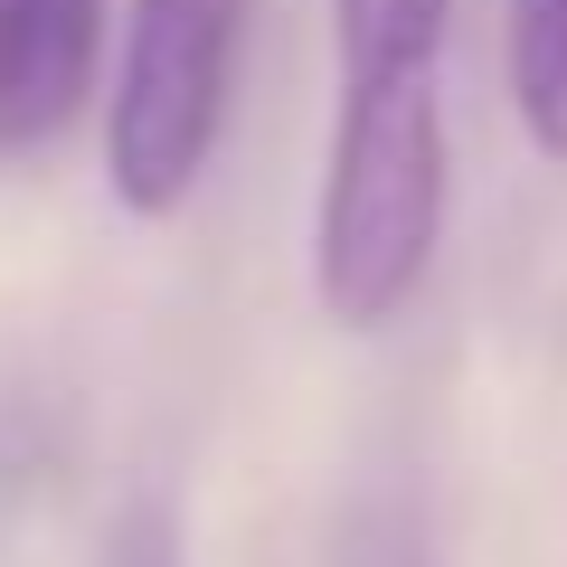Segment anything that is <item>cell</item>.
<instances>
[{"label":"cell","instance_id":"obj_1","mask_svg":"<svg viewBox=\"0 0 567 567\" xmlns=\"http://www.w3.org/2000/svg\"><path fill=\"white\" fill-rule=\"evenodd\" d=\"M454 208V142L435 66L341 76L322 208H312V293L341 331H388L435 275Z\"/></svg>","mask_w":567,"mask_h":567},{"label":"cell","instance_id":"obj_2","mask_svg":"<svg viewBox=\"0 0 567 567\" xmlns=\"http://www.w3.org/2000/svg\"><path fill=\"white\" fill-rule=\"evenodd\" d=\"M256 0H133L104 95V189L123 218H181L237 104Z\"/></svg>","mask_w":567,"mask_h":567},{"label":"cell","instance_id":"obj_3","mask_svg":"<svg viewBox=\"0 0 567 567\" xmlns=\"http://www.w3.org/2000/svg\"><path fill=\"white\" fill-rule=\"evenodd\" d=\"M104 0H0V162H29L104 76Z\"/></svg>","mask_w":567,"mask_h":567},{"label":"cell","instance_id":"obj_4","mask_svg":"<svg viewBox=\"0 0 567 567\" xmlns=\"http://www.w3.org/2000/svg\"><path fill=\"white\" fill-rule=\"evenodd\" d=\"M454 0H331V48L341 76H388V66H445Z\"/></svg>","mask_w":567,"mask_h":567},{"label":"cell","instance_id":"obj_5","mask_svg":"<svg viewBox=\"0 0 567 567\" xmlns=\"http://www.w3.org/2000/svg\"><path fill=\"white\" fill-rule=\"evenodd\" d=\"M511 104L520 133L567 171V0H511Z\"/></svg>","mask_w":567,"mask_h":567},{"label":"cell","instance_id":"obj_6","mask_svg":"<svg viewBox=\"0 0 567 567\" xmlns=\"http://www.w3.org/2000/svg\"><path fill=\"white\" fill-rule=\"evenodd\" d=\"M331 567H435L425 511L406 502V492H369V502L331 529Z\"/></svg>","mask_w":567,"mask_h":567},{"label":"cell","instance_id":"obj_7","mask_svg":"<svg viewBox=\"0 0 567 567\" xmlns=\"http://www.w3.org/2000/svg\"><path fill=\"white\" fill-rule=\"evenodd\" d=\"M104 567H189L181 558V520H171V502H133L114 520V539H104Z\"/></svg>","mask_w":567,"mask_h":567}]
</instances>
